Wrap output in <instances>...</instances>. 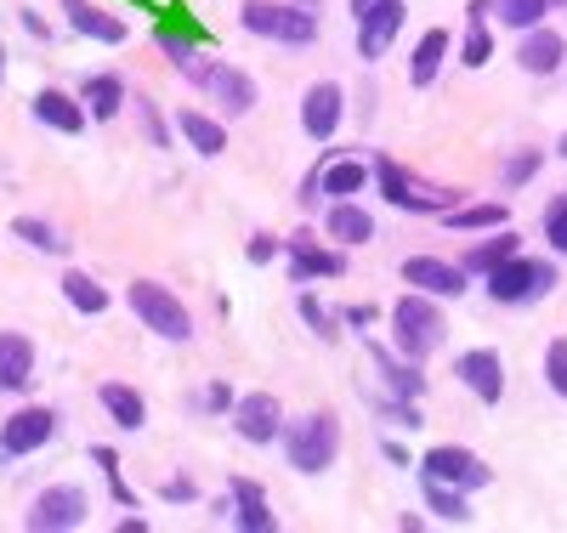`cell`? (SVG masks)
<instances>
[{"mask_svg":"<svg viewBox=\"0 0 567 533\" xmlns=\"http://www.w3.org/2000/svg\"><path fill=\"white\" fill-rule=\"evenodd\" d=\"M369 187V165L363 160H336V165H318V199L329 193V199H352V193Z\"/></svg>","mask_w":567,"mask_h":533,"instance_id":"26","label":"cell"},{"mask_svg":"<svg viewBox=\"0 0 567 533\" xmlns=\"http://www.w3.org/2000/svg\"><path fill=\"white\" fill-rule=\"evenodd\" d=\"M12 238H23V245L40 250V256H69V238L52 222H40V216H18L12 222Z\"/></svg>","mask_w":567,"mask_h":533,"instance_id":"33","label":"cell"},{"mask_svg":"<svg viewBox=\"0 0 567 533\" xmlns=\"http://www.w3.org/2000/svg\"><path fill=\"white\" fill-rule=\"evenodd\" d=\"M233 426L245 443H278L284 438V403L272 392H245L233 398Z\"/></svg>","mask_w":567,"mask_h":533,"instance_id":"11","label":"cell"},{"mask_svg":"<svg viewBox=\"0 0 567 533\" xmlns=\"http://www.w3.org/2000/svg\"><path fill=\"white\" fill-rule=\"evenodd\" d=\"M0 80H7V45H0Z\"/></svg>","mask_w":567,"mask_h":533,"instance_id":"49","label":"cell"},{"mask_svg":"<svg viewBox=\"0 0 567 533\" xmlns=\"http://www.w3.org/2000/svg\"><path fill=\"white\" fill-rule=\"evenodd\" d=\"M443 58H449V29H425L420 45H414V58H409V80L414 85H432L437 69H443Z\"/></svg>","mask_w":567,"mask_h":533,"instance_id":"29","label":"cell"},{"mask_svg":"<svg viewBox=\"0 0 567 533\" xmlns=\"http://www.w3.org/2000/svg\"><path fill=\"white\" fill-rule=\"evenodd\" d=\"M425 505H432L443 522H471V511H465V489H449V482H432V476H425Z\"/></svg>","mask_w":567,"mask_h":533,"instance_id":"35","label":"cell"},{"mask_svg":"<svg viewBox=\"0 0 567 533\" xmlns=\"http://www.w3.org/2000/svg\"><path fill=\"white\" fill-rule=\"evenodd\" d=\"M534 171H539V154L528 148V154H516L511 165H505V187H523V182H534Z\"/></svg>","mask_w":567,"mask_h":533,"instance_id":"42","label":"cell"},{"mask_svg":"<svg viewBox=\"0 0 567 533\" xmlns=\"http://www.w3.org/2000/svg\"><path fill=\"white\" fill-rule=\"evenodd\" d=\"M454 375H460V380H465L483 403H499V398H505V363H499V352H494V347H471V352H460Z\"/></svg>","mask_w":567,"mask_h":533,"instance_id":"14","label":"cell"},{"mask_svg":"<svg viewBox=\"0 0 567 533\" xmlns=\"http://www.w3.org/2000/svg\"><path fill=\"white\" fill-rule=\"evenodd\" d=\"M323 233L336 238V245H369L374 238V216L369 211H358L352 199H329V211H323Z\"/></svg>","mask_w":567,"mask_h":533,"instance_id":"20","label":"cell"},{"mask_svg":"<svg viewBox=\"0 0 567 533\" xmlns=\"http://www.w3.org/2000/svg\"><path fill=\"white\" fill-rule=\"evenodd\" d=\"M159 52L171 58V69H176L182 80H194V85L205 91V80H210V58L199 52L194 40H187V34H171V29H165V34H159Z\"/></svg>","mask_w":567,"mask_h":533,"instance_id":"27","label":"cell"},{"mask_svg":"<svg viewBox=\"0 0 567 533\" xmlns=\"http://www.w3.org/2000/svg\"><path fill=\"white\" fill-rule=\"evenodd\" d=\"M561 58H567V40L556 29H528L523 45H516V63H523L528 74H556Z\"/></svg>","mask_w":567,"mask_h":533,"instance_id":"23","label":"cell"},{"mask_svg":"<svg viewBox=\"0 0 567 533\" xmlns=\"http://www.w3.org/2000/svg\"><path fill=\"white\" fill-rule=\"evenodd\" d=\"M443 222L454 233H494V227L511 222V211L505 205H454V211H443Z\"/></svg>","mask_w":567,"mask_h":533,"instance_id":"32","label":"cell"},{"mask_svg":"<svg viewBox=\"0 0 567 533\" xmlns=\"http://www.w3.org/2000/svg\"><path fill=\"white\" fill-rule=\"evenodd\" d=\"M392 341H398V352L414 358V363L443 341V312L432 307V296H425V289H414V296H403V301L392 307Z\"/></svg>","mask_w":567,"mask_h":533,"instance_id":"3","label":"cell"},{"mask_svg":"<svg viewBox=\"0 0 567 533\" xmlns=\"http://www.w3.org/2000/svg\"><path fill=\"white\" fill-rule=\"evenodd\" d=\"M272 256H278V238H272V233H256V238H250V262H256V267H267Z\"/></svg>","mask_w":567,"mask_h":533,"instance_id":"43","label":"cell"},{"mask_svg":"<svg viewBox=\"0 0 567 533\" xmlns=\"http://www.w3.org/2000/svg\"><path fill=\"white\" fill-rule=\"evenodd\" d=\"M374 176H381L386 205H398V211H414V216H443V211H454V205H460V193H454V187H425V182H414L398 160H374Z\"/></svg>","mask_w":567,"mask_h":533,"instance_id":"4","label":"cell"},{"mask_svg":"<svg viewBox=\"0 0 567 533\" xmlns=\"http://www.w3.org/2000/svg\"><path fill=\"white\" fill-rule=\"evenodd\" d=\"M136 103V125H142V136H148V148H171V125H165V114L148 103V96H131Z\"/></svg>","mask_w":567,"mask_h":533,"instance_id":"37","label":"cell"},{"mask_svg":"<svg viewBox=\"0 0 567 533\" xmlns=\"http://www.w3.org/2000/svg\"><path fill=\"white\" fill-rule=\"evenodd\" d=\"M165 500H176V505H182V500H194V482H182V476L165 482Z\"/></svg>","mask_w":567,"mask_h":533,"instance_id":"45","label":"cell"},{"mask_svg":"<svg viewBox=\"0 0 567 533\" xmlns=\"http://www.w3.org/2000/svg\"><path fill=\"white\" fill-rule=\"evenodd\" d=\"M545 380H550V392L567 398V341H550V352H545Z\"/></svg>","mask_w":567,"mask_h":533,"instance_id":"41","label":"cell"},{"mask_svg":"<svg viewBox=\"0 0 567 533\" xmlns=\"http://www.w3.org/2000/svg\"><path fill=\"white\" fill-rule=\"evenodd\" d=\"M296 312L307 318V329L318 335V341H341V312H329L318 296H301V301H296Z\"/></svg>","mask_w":567,"mask_h":533,"instance_id":"36","label":"cell"},{"mask_svg":"<svg viewBox=\"0 0 567 533\" xmlns=\"http://www.w3.org/2000/svg\"><path fill=\"white\" fill-rule=\"evenodd\" d=\"M420 476H432V482H449V489H488L494 471L471 454V449H432V454H420Z\"/></svg>","mask_w":567,"mask_h":533,"instance_id":"9","label":"cell"},{"mask_svg":"<svg viewBox=\"0 0 567 533\" xmlns=\"http://www.w3.org/2000/svg\"><path fill=\"white\" fill-rule=\"evenodd\" d=\"M403 18H409L403 0H374V7L358 18V58H363V63H381L386 45H392L398 29H403Z\"/></svg>","mask_w":567,"mask_h":533,"instance_id":"12","label":"cell"},{"mask_svg":"<svg viewBox=\"0 0 567 533\" xmlns=\"http://www.w3.org/2000/svg\"><path fill=\"white\" fill-rule=\"evenodd\" d=\"M176 131H182V142H187V148H194V154H205V160L227 154V125H221L216 114H205V109H182Z\"/></svg>","mask_w":567,"mask_h":533,"instance_id":"21","label":"cell"},{"mask_svg":"<svg viewBox=\"0 0 567 533\" xmlns=\"http://www.w3.org/2000/svg\"><path fill=\"white\" fill-rule=\"evenodd\" d=\"M341 454V420L336 414H301L284 426V460H290L301 476H323Z\"/></svg>","mask_w":567,"mask_h":533,"instance_id":"1","label":"cell"},{"mask_svg":"<svg viewBox=\"0 0 567 533\" xmlns=\"http://www.w3.org/2000/svg\"><path fill=\"white\" fill-rule=\"evenodd\" d=\"M494 58V40H488V29H483V18H465V69H483Z\"/></svg>","mask_w":567,"mask_h":533,"instance_id":"38","label":"cell"},{"mask_svg":"<svg viewBox=\"0 0 567 533\" xmlns=\"http://www.w3.org/2000/svg\"><path fill=\"white\" fill-rule=\"evenodd\" d=\"M80 522H85V494L74 489V482H63V489H45V494L29 505V516H23L29 533H69V527H80Z\"/></svg>","mask_w":567,"mask_h":533,"instance_id":"10","label":"cell"},{"mask_svg":"<svg viewBox=\"0 0 567 533\" xmlns=\"http://www.w3.org/2000/svg\"><path fill=\"white\" fill-rule=\"evenodd\" d=\"M91 465H97V471L109 476V489H114V500H120V505H131V489H125V482H120V454L97 443V449H91Z\"/></svg>","mask_w":567,"mask_h":533,"instance_id":"40","label":"cell"},{"mask_svg":"<svg viewBox=\"0 0 567 533\" xmlns=\"http://www.w3.org/2000/svg\"><path fill=\"white\" fill-rule=\"evenodd\" d=\"M80 103H85L91 120H114V114L131 103V96H125V80H120V74H85Z\"/></svg>","mask_w":567,"mask_h":533,"instance_id":"25","label":"cell"},{"mask_svg":"<svg viewBox=\"0 0 567 533\" xmlns=\"http://www.w3.org/2000/svg\"><path fill=\"white\" fill-rule=\"evenodd\" d=\"M233 522H239L245 533H272L278 527V516L267 511V494H261V482L256 476H233Z\"/></svg>","mask_w":567,"mask_h":533,"instance_id":"18","label":"cell"},{"mask_svg":"<svg viewBox=\"0 0 567 533\" xmlns=\"http://www.w3.org/2000/svg\"><path fill=\"white\" fill-rule=\"evenodd\" d=\"M550 7H567V0H550Z\"/></svg>","mask_w":567,"mask_h":533,"instance_id":"50","label":"cell"},{"mask_svg":"<svg viewBox=\"0 0 567 533\" xmlns=\"http://www.w3.org/2000/svg\"><path fill=\"white\" fill-rule=\"evenodd\" d=\"M125 301H131V312L148 324L159 341H194V312H187L165 284H154V278H136L131 289H125Z\"/></svg>","mask_w":567,"mask_h":533,"instance_id":"2","label":"cell"},{"mask_svg":"<svg viewBox=\"0 0 567 533\" xmlns=\"http://www.w3.org/2000/svg\"><path fill=\"white\" fill-rule=\"evenodd\" d=\"M205 91L221 103V114H250V109H256V80H250L245 69H233V63H210Z\"/></svg>","mask_w":567,"mask_h":533,"instance_id":"16","label":"cell"},{"mask_svg":"<svg viewBox=\"0 0 567 533\" xmlns=\"http://www.w3.org/2000/svg\"><path fill=\"white\" fill-rule=\"evenodd\" d=\"M97 398H103V409L120 431H142V420H148V403H142V392H131L125 380H103Z\"/></svg>","mask_w":567,"mask_h":533,"instance_id":"28","label":"cell"},{"mask_svg":"<svg viewBox=\"0 0 567 533\" xmlns=\"http://www.w3.org/2000/svg\"><path fill=\"white\" fill-rule=\"evenodd\" d=\"M63 296H69V307L85 312V318H103V312H109V289L91 278V273H80V267L63 273Z\"/></svg>","mask_w":567,"mask_h":533,"instance_id":"30","label":"cell"},{"mask_svg":"<svg viewBox=\"0 0 567 533\" xmlns=\"http://www.w3.org/2000/svg\"><path fill=\"white\" fill-rule=\"evenodd\" d=\"M341 120H347V96H341V85H336V80L307 85V96H301V131H307L312 142H329V136L341 131Z\"/></svg>","mask_w":567,"mask_h":533,"instance_id":"13","label":"cell"},{"mask_svg":"<svg viewBox=\"0 0 567 533\" xmlns=\"http://www.w3.org/2000/svg\"><path fill=\"white\" fill-rule=\"evenodd\" d=\"M545 12H550V0H494V18L505 23V29H539L545 23Z\"/></svg>","mask_w":567,"mask_h":533,"instance_id":"34","label":"cell"},{"mask_svg":"<svg viewBox=\"0 0 567 533\" xmlns=\"http://www.w3.org/2000/svg\"><path fill=\"white\" fill-rule=\"evenodd\" d=\"M23 29H29L34 40H45V34H52V29H45V18H40V12H23Z\"/></svg>","mask_w":567,"mask_h":533,"instance_id":"46","label":"cell"},{"mask_svg":"<svg viewBox=\"0 0 567 533\" xmlns=\"http://www.w3.org/2000/svg\"><path fill=\"white\" fill-rule=\"evenodd\" d=\"M284 256H290V278L296 284H312V278H341L347 273V256L329 250L312 238V227H296L290 238H284Z\"/></svg>","mask_w":567,"mask_h":533,"instance_id":"8","label":"cell"},{"mask_svg":"<svg viewBox=\"0 0 567 533\" xmlns=\"http://www.w3.org/2000/svg\"><path fill=\"white\" fill-rule=\"evenodd\" d=\"M63 12H69V29L74 34H85V40H103V45H120L131 29H125V18H114V12H103L97 0H63Z\"/></svg>","mask_w":567,"mask_h":533,"instance_id":"17","label":"cell"},{"mask_svg":"<svg viewBox=\"0 0 567 533\" xmlns=\"http://www.w3.org/2000/svg\"><path fill=\"white\" fill-rule=\"evenodd\" d=\"M341 318H347V324H374V307H347Z\"/></svg>","mask_w":567,"mask_h":533,"instance_id":"47","label":"cell"},{"mask_svg":"<svg viewBox=\"0 0 567 533\" xmlns=\"http://www.w3.org/2000/svg\"><path fill=\"white\" fill-rule=\"evenodd\" d=\"M403 278L409 284H420L425 296H465V267H454V262H443V256H409L403 262Z\"/></svg>","mask_w":567,"mask_h":533,"instance_id":"15","label":"cell"},{"mask_svg":"<svg viewBox=\"0 0 567 533\" xmlns=\"http://www.w3.org/2000/svg\"><path fill=\"white\" fill-rule=\"evenodd\" d=\"M199 403H205V409H210V414H233V392H227V386H221V380H216V386H210V392H205V398H199Z\"/></svg>","mask_w":567,"mask_h":533,"instance_id":"44","label":"cell"},{"mask_svg":"<svg viewBox=\"0 0 567 533\" xmlns=\"http://www.w3.org/2000/svg\"><path fill=\"white\" fill-rule=\"evenodd\" d=\"M545 245L556 256H567V193H556V199L545 205Z\"/></svg>","mask_w":567,"mask_h":533,"instance_id":"39","label":"cell"},{"mask_svg":"<svg viewBox=\"0 0 567 533\" xmlns=\"http://www.w3.org/2000/svg\"><path fill=\"white\" fill-rule=\"evenodd\" d=\"M34 120H40V125H52V131H63V136H74V131H85V120H91V114L74 103L69 91L45 85V91L34 96Z\"/></svg>","mask_w":567,"mask_h":533,"instance_id":"24","label":"cell"},{"mask_svg":"<svg viewBox=\"0 0 567 533\" xmlns=\"http://www.w3.org/2000/svg\"><path fill=\"white\" fill-rule=\"evenodd\" d=\"M239 23L261 40H278V45H312L318 40V18L301 12V7H272V0H245L239 7Z\"/></svg>","mask_w":567,"mask_h":533,"instance_id":"5","label":"cell"},{"mask_svg":"<svg viewBox=\"0 0 567 533\" xmlns=\"http://www.w3.org/2000/svg\"><path fill=\"white\" fill-rule=\"evenodd\" d=\"M369 7H374V0H352V18H363Z\"/></svg>","mask_w":567,"mask_h":533,"instance_id":"48","label":"cell"},{"mask_svg":"<svg viewBox=\"0 0 567 533\" xmlns=\"http://www.w3.org/2000/svg\"><path fill=\"white\" fill-rule=\"evenodd\" d=\"M29 380H34V347H29V335L0 329V392H23Z\"/></svg>","mask_w":567,"mask_h":533,"instance_id":"19","label":"cell"},{"mask_svg":"<svg viewBox=\"0 0 567 533\" xmlns=\"http://www.w3.org/2000/svg\"><path fill=\"white\" fill-rule=\"evenodd\" d=\"M550 284H556V267H550V262L511 256V262H499V267L488 273V296H494L499 307H528V301L545 296Z\"/></svg>","mask_w":567,"mask_h":533,"instance_id":"6","label":"cell"},{"mask_svg":"<svg viewBox=\"0 0 567 533\" xmlns=\"http://www.w3.org/2000/svg\"><path fill=\"white\" fill-rule=\"evenodd\" d=\"M363 347H369L374 369L386 375V386H392L398 398H420V392H425V375H420V363H414V358H392L381 341H374V335H363Z\"/></svg>","mask_w":567,"mask_h":533,"instance_id":"22","label":"cell"},{"mask_svg":"<svg viewBox=\"0 0 567 533\" xmlns=\"http://www.w3.org/2000/svg\"><path fill=\"white\" fill-rule=\"evenodd\" d=\"M516 256V233H505V227H494V238H483V245H471L465 250V273H494L499 262H511Z\"/></svg>","mask_w":567,"mask_h":533,"instance_id":"31","label":"cell"},{"mask_svg":"<svg viewBox=\"0 0 567 533\" xmlns=\"http://www.w3.org/2000/svg\"><path fill=\"white\" fill-rule=\"evenodd\" d=\"M58 409H40V403H29V409H18L7 426H0V454L7 460H18V454H34V449H45L58 438Z\"/></svg>","mask_w":567,"mask_h":533,"instance_id":"7","label":"cell"}]
</instances>
